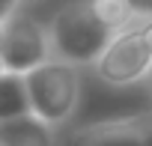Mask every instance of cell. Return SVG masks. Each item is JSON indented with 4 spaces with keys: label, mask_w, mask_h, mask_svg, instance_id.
Returning a JSON list of instances; mask_svg holds the SVG:
<instances>
[{
    "label": "cell",
    "mask_w": 152,
    "mask_h": 146,
    "mask_svg": "<svg viewBox=\"0 0 152 146\" xmlns=\"http://www.w3.org/2000/svg\"><path fill=\"white\" fill-rule=\"evenodd\" d=\"M48 36L57 60H66L81 69V66H96L113 30L96 15L90 0H72V3L60 6L57 15L51 18Z\"/></svg>",
    "instance_id": "6da1fadb"
},
{
    "label": "cell",
    "mask_w": 152,
    "mask_h": 146,
    "mask_svg": "<svg viewBox=\"0 0 152 146\" xmlns=\"http://www.w3.org/2000/svg\"><path fill=\"white\" fill-rule=\"evenodd\" d=\"M24 87H27L30 113L51 128H60L78 110L81 75H78V66H72L66 60L51 57L48 63L36 66L33 72L24 75Z\"/></svg>",
    "instance_id": "7a4b0ae2"
},
{
    "label": "cell",
    "mask_w": 152,
    "mask_h": 146,
    "mask_svg": "<svg viewBox=\"0 0 152 146\" xmlns=\"http://www.w3.org/2000/svg\"><path fill=\"white\" fill-rule=\"evenodd\" d=\"M96 72L104 84H113V87H128L149 78L152 45L146 36V15L110 36L107 48L96 60Z\"/></svg>",
    "instance_id": "3957f363"
},
{
    "label": "cell",
    "mask_w": 152,
    "mask_h": 146,
    "mask_svg": "<svg viewBox=\"0 0 152 146\" xmlns=\"http://www.w3.org/2000/svg\"><path fill=\"white\" fill-rule=\"evenodd\" d=\"M54 57L48 27L33 21L30 15L15 12L0 27V60H3L6 75H27L36 66L48 63Z\"/></svg>",
    "instance_id": "277c9868"
},
{
    "label": "cell",
    "mask_w": 152,
    "mask_h": 146,
    "mask_svg": "<svg viewBox=\"0 0 152 146\" xmlns=\"http://www.w3.org/2000/svg\"><path fill=\"white\" fill-rule=\"evenodd\" d=\"M66 146H152V113L81 125L78 131L69 134Z\"/></svg>",
    "instance_id": "5b68a950"
},
{
    "label": "cell",
    "mask_w": 152,
    "mask_h": 146,
    "mask_svg": "<svg viewBox=\"0 0 152 146\" xmlns=\"http://www.w3.org/2000/svg\"><path fill=\"white\" fill-rule=\"evenodd\" d=\"M0 143L3 146H54V128L36 119L33 113L0 122Z\"/></svg>",
    "instance_id": "8992f818"
},
{
    "label": "cell",
    "mask_w": 152,
    "mask_h": 146,
    "mask_svg": "<svg viewBox=\"0 0 152 146\" xmlns=\"http://www.w3.org/2000/svg\"><path fill=\"white\" fill-rule=\"evenodd\" d=\"M30 113V101H27V87L21 75H0V122L15 119Z\"/></svg>",
    "instance_id": "52a82bcc"
},
{
    "label": "cell",
    "mask_w": 152,
    "mask_h": 146,
    "mask_svg": "<svg viewBox=\"0 0 152 146\" xmlns=\"http://www.w3.org/2000/svg\"><path fill=\"white\" fill-rule=\"evenodd\" d=\"M93 3V9H96V15L116 33V30H122V27H128V24H134L137 18H143L128 0H90Z\"/></svg>",
    "instance_id": "ba28073f"
},
{
    "label": "cell",
    "mask_w": 152,
    "mask_h": 146,
    "mask_svg": "<svg viewBox=\"0 0 152 146\" xmlns=\"http://www.w3.org/2000/svg\"><path fill=\"white\" fill-rule=\"evenodd\" d=\"M18 9H21V0H0V27H3Z\"/></svg>",
    "instance_id": "9c48e42d"
},
{
    "label": "cell",
    "mask_w": 152,
    "mask_h": 146,
    "mask_svg": "<svg viewBox=\"0 0 152 146\" xmlns=\"http://www.w3.org/2000/svg\"><path fill=\"white\" fill-rule=\"evenodd\" d=\"M128 3H131V6H134L140 15H146V12H149V3H152V0H128Z\"/></svg>",
    "instance_id": "30bf717a"
},
{
    "label": "cell",
    "mask_w": 152,
    "mask_h": 146,
    "mask_svg": "<svg viewBox=\"0 0 152 146\" xmlns=\"http://www.w3.org/2000/svg\"><path fill=\"white\" fill-rule=\"evenodd\" d=\"M146 84H149V93H152V72H149V78H146Z\"/></svg>",
    "instance_id": "8fae6325"
},
{
    "label": "cell",
    "mask_w": 152,
    "mask_h": 146,
    "mask_svg": "<svg viewBox=\"0 0 152 146\" xmlns=\"http://www.w3.org/2000/svg\"><path fill=\"white\" fill-rule=\"evenodd\" d=\"M21 3H39V0H21Z\"/></svg>",
    "instance_id": "7c38bea8"
},
{
    "label": "cell",
    "mask_w": 152,
    "mask_h": 146,
    "mask_svg": "<svg viewBox=\"0 0 152 146\" xmlns=\"http://www.w3.org/2000/svg\"><path fill=\"white\" fill-rule=\"evenodd\" d=\"M146 15H149V18H152V3H149V12H146Z\"/></svg>",
    "instance_id": "4fadbf2b"
},
{
    "label": "cell",
    "mask_w": 152,
    "mask_h": 146,
    "mask_svg": "<svg viewBox=\"0 0 152 146\" xmlns=\"http://www.w3.org/2000/svg\"><path fill=\"white\" fill-rule=\"evenodd\" d=\"M0 75H3V60H0Z\"/></svg>",
    "instance_id": "5bb4252c"
},
{
    "label": "cell",
    "mask_w": 152,
    "mask_h": 146,
    "mask_svg": "<svg viewBox=\"0 0 152 146\" xmlns=\"http://www.w3.org/2000/svg\"><path fill=\"white\" fill-rule=\"evenodd\" d=\"M0 146H3V143H0Z\"/></svg>",
    "instance_id": "9a60e30c"
}]
</instances>
